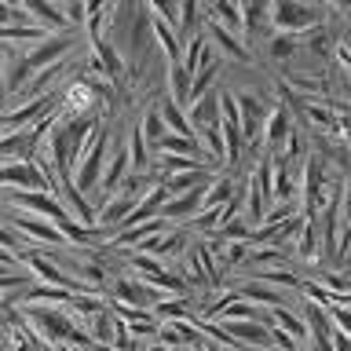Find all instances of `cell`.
<instances>
[{
	"mask_svg": "<svg viewBox=\"0 0 351 351\" xmlns=\"http://www.w3.org/2000/svg\"><path fill=\"white\" fill-rule=\"evenodd\" d=\"M103 165H106V128L95 125V132L84 139L81 154H77L73 169H70V180L81 194H88L92 186L99 183V176H103Z\"/></svg>",
	"mask_w": 351,
	"mask_h": 351,
	"instance_id": "obj_1",
	"label": "cell"
},
{
	"mask_svg": "<svg viewBox=\"0 0 351 351\" xmlns=\"http://www.w3.org/2000/svg\"><path fill=\"white\" fill-rule=\"evenodd\" d=\"M59 103H62V95H59V92L33 95V99H26L22 106L8 110V114H0V128H8V132H15V128H29V125H37V121L51 117Z\"/></svg>",
	"mask_w": 351,
	"mask_h": 351,
	"instance_id": "obj_2",
	"label": "cell"
},
{
	"mask_svg": "<svg viewBox=\"0 0 351 351\" xmlns=\"http://www.w3.org/2000/svg\"><path fill=\"white\" fill-rule=\"evenodd\" d=\"M267 15L278 33H304V29L318 26V11L307 8L304 0H271Z\"/></svg>",
	"mask_w": 351,
	"mask_h": 351,
	"instance_id": "obj_3",
	"label": "cell"
},
{
	"mask_svg": "<svg viewBox=\"0 0 351 351\" xmlns=\"http://www.w3.org/2000/svg\"><path fill=\"white\" fill-rule=\"evenodd\" d=\"M15 260H22L26 267L37 274V278H44V285H59V289H70V293H88V285L81 278H73V274H66L62 267H51L48 256H44L40 249H19L15 252Z\"/></svg>",
	"mask_w": 351,
	"mask_h": 351,
	"instance_id": "obj_4",
	"label": "cell"
},
{
	"mask_svg": "<svg viewBox=\"0 0 351 351\" xmlns=\"http://www.w3.org/2000/svg\"><path fill=\"white\" fill-rule=\"evenodd\" d=\"M77 44H81V37H77V33H59V37H44V40H37V44H33V48L26 51V62H29V70L37 73V70H44V66H51V62L66 59V55H73Z\"/></svg>",
	"mask_w": 351,
	"mask_h": 351,
	"instance_id": "obj_5",
	"label": "cell"
},
{
	"mask_svg": "<svg viewBox=\"0 0 351 351\" xmlns=\"http://www.w3.org/2000/svg\"><path fill=\"white\" fill-rule=\"evenodd\" d=\"M11 205H22L29 208V216H40V219H51L55 227L62 223V219H73L70 213L62 208V202L55 197L51 191H15L11 194Z\"/></svg>",
	"mask_w": 351,
	"mask_h": 351,
	"instance_id": "obj_6",
	"label": "cell"
},
{
	"mask_svg": "<svg viewBox=\"0 0 351 351\" xmlns=\"http://www.w3.org/2000/svg\"><path fill=\"white\" fill-rule=\"evenodd\" d=\"M0 186L11 191H48V176L37 161H4L0 165Z\"/></svg>",
	"mask_w": 351,
	"mask_h": 351,
	"instance_id": "obj_7",
	"label": "cell"
},
{
	"mask_svg": "<svg viewBox=\"0 0 351 351\" xmlns=\"http://www.w3.org/2000/svg\"><path fill=\"white\" fill-rule=\"evenodd\" d=\"M132 271H136V278H139V282L154 285V289H176V293H183V289H186V282L180 278V274L165 271V263H161L158 256H147V252H139V256L132 260Z\"/></svg>",
	"mask_w": 351,
	"mask_h": 351,
	"instance_id": "obj_8",
	"label": "cell"
},
{
	"mask_svg": "<svg viewBox=\"0 0 351 351\" xmlns=\"http://www.w3.org/2000/svg\"><path fill=\"white\" fill-rule=\"evenodd\" d=\"M322 202H326V165H322V158H307L304 161V191H300L304 216H318V205Z\"/></svg>",
	"mask_w": 351,
	"mask_h": 351,
	"instance_id": "obj_9",
	"label": "cell"
},
{
	"mask_svg": "<svg viewBox=\"0 0 351 351\" xmlns=\"http://www.w3.org/2000/svg\"><path fill=\"white\" fill-rule=\"evenodd\" d=\"M158 344L169 351H183V348H202V329L191 318H176V322H161L158 326Z\"/></svg>",
	"mask_w": 351,
	"mask_h": 351,
	"instance_id": "obj_10",
	"label": "cell"
},
{
	"mask_svg": "<svg viewBox=\"0 0 351 351\" xmlns=\"http://www.w3.org/2000/svg\"><path fill=\"white\" fill-rule=\"evenodd\" d=\"M263 143H267V150L271 154H282L285 147V139H289V132H293V114H289V106L278 103V106H271L267 110V117H263Z\"/></svg>",
	"mask_w": 351,
	"mask_h": 351,
	"instance_id": "obj_11",
	"label": "cell"
},
{
	"mask_svg": "<svg viewBox=\"0 0 351 351\" xmlns=\"http://www.w3.org/2000/svg\"><path fill=\"white\" fill-rule=\"evenodd\" d=\"M161 300V293L154 289L147 282H132V278H117L114 282V304H128V307H143V311H150L154 304Z\"/></svg>",
	"mask_w": 351,
	"mask_h": 351,
	"instance_id": "obj_12",
	"label": "cell"
},
{
	"mask_svg": "<svg viewBox=\"0 0 351 351\" xmlns=\"http://www.w3.org/2000/svg\"><path fill=\"white\" fill-rule=\"evenodd\" d=\"M11 227L22 230V234L33 238V241H44V245H55V249H62V245H66L62 230L55 227L51 219H40V216H22V213H15V216H11Z\"/></svg>",
	"mask_w": 351,
	"mask_h": 351,
	"instance_id": "obj_13",
	"label": "cell"
},
{
	"mask_svg": "<svg viewBox=\"0 0 351 351\" xmlns=\"http://www.w3.org/2000/svg\"><path fill=\"white\" fill-rule=\"evenodd\" d=\"M202 194H205V186L197 183V186H191V191H183V194H172L169 202H165V208H161V216L165 219H191V216H197L202 213Z\"/></svg>",
	"mask_w": 351,
	"mask_h": 351,
	"instance_id": "obj_14",
	"label": "cell"
},
{
	"mask_svg": "<svg viewBox=\"0 0 351 351\" xmlns=\"http://www.w3.org/2000/svg\"><path fill=\"white\" fill-rule=\"evenodd\" d=\"M132 205H136V197H132V183H125V186H117V194H110V202L99 208V216H95V219H99L103 227L117 230V227H121V219L132 213Z\"/></svg>",
	"mask_w": 351,
	"mask_h": 351,
	"instance_id": "obj_15",
	"label": "cell"
},
{
	"mask_svg": "<svg viewBox=\"0 0 351 351\" xmlns=\"http://www.w3.org/2000/svg\"><path fill=\"white\" fill-rule=\"evenodd\" d=\"M234 103H238V121H241V136H245V139H256V132L263 128V117H267V110H263V103H260L256 95H249V92L234 95Z\"/></svg>",
	"mask_w": 351,
	"mask_h": 351,
	"instance_id": "obj_16",
	"label": "cell"
},
{
	"mask_svg": "<svg viewBox=\"0 0 351 351\" xmlns=\"http://www.w3.org/2000/svg\"><path fill=\"white\" fill-rule=\"evenodd\" d=\"M132 172V161H128V150L117 147V154H106V165H103V176H99V186H103V194H114L121 183L128 180Z\"/></svg>",
	"mask_w": 351,
	"mask_h": 351,
	"instance_id": "obj_17",
	"label": "cell"
},
{
	"mask_svg": "<svg viewBox=\"0 0 351 351\" xmlns=\"http://www.w3.org/2000/svg\"><path fill=\"white\" fill-rule=\"evenodd\" d=\"M186 121H191L194 132H202V128H208V125H219V92H213V88H208L202 99H194Z\"/></svg>",
	"mask_w": 351,
	"mask_h": 351,
	"instance_id": "obj_18",
	"label": "cell"
},
{
	"mask_svg": "<svg viewBox=\"0 0 351 351\" xmlns=\"http://www.w3.org/2000/svg\"><path fill=\"white\" fill-rule=\"evenodd\" d=\"M19 8L26 11L29 19H37L44 29H48V26H55V29H70V22L62 19V8L51 4V0H19Z\"/></svg>",
	"mask_w": 351,
	"mask_h": 351,
	"instance_id": "obj_19",
	"label": "cell"
},
{
	"mask_svg": "<svg viewBox=\"0 0 351 351\" xmlns=\"http://www.w3.org/2000/svg\"><path fill=\"white\" fill-rule=\"evenodd\" d=\"M29 77H33V70H29L26 55H8L4 73H0V95H15L19 88L29 81Z\"/></svg>",
	"mask_w": 351,
	"mask_h": 351,
	"instance_id": "obj_20",
	"label": "cell"
},
{
	"mask_svg": "<svg viewBox=\"0 0 351 351\" xmlns=\"http://www.w3.org/2000/svg\"><path fill=\"white\" fill-rule=\"evenodd\" d=\"M238 296L241 300H249V304H256V307H282L285 304V293H278L274 285H267V282H245L238 289Z\"/></svg>",
	"mask_w": 351,
	"mask_h": 351,
	"instance_id": "obj_21",
	"label": "cell"
},
{
	"mask_svg": "<svg viewBox=\"0 0 351 351\" xmlns=\"http://www.w3.org/2000/svg\"><path fill=\"white\" fill-rule=\"evenodd\" d=\"M88 55L95 59V66L103 70L106 77H121V55H117V44L103 40H88Z\"/></svg>",
	"mask_w": 351,
	"mask_h": 351,
	"instance_id": "obj_22",
	"label": "cell"
},
{
	"mask_svg": "<svg viewBox=\"0 0 351 351\" xmlns=\"http://www.w3.org/2000/svg\"><path fill=\"white\" fill-rule=\"evenodd\" d=\"M158 154H183V158H202V143L194 136H180V132H165V136L154 143Z\"/></svg>",
	"mask_w": 351,
	"mask_h": 351,
	"instance_id": "obj_23",
	"label": "cell"
},
{
	"mask_svg": "<svg viewBox=\"0 0 351 351\" xmlns=\"http://www.w3.org/2000/svg\"><path fill=\"white\" fill-rule=\"evenodd\" d=\"M186 249V234L183 230H169V234H154L150 241H143V252L147 256H172V252H183Z\"/></svg>",
	"mask_w": 351,
	"mask_h": 351,
	"instance_id": "obj_24",
	"label": "cell"
},
{
	"mask_svg": "<svg viewBox=\"0 0 351 351\" xmlns=\"http://www.w3.org/2000/svg\"><path fill=\"white\" fill-rule=\"evenodd\" d=\"M271 208V202L263 197V191H260V183L256 180H249V186H245V208H241V216L249 219V227H260L263 223V213Z\"/></svg>",
	"mask_w": 351,
	"mask_h": 351,
	"instance_id": "obj_25",
	"label": "cell"
},
{
	"mask_svg": "<svg viewBox=\"0 0 351 351\" xmlns=\"http://www.w3.org/2000/svg\"><path fill=\"white\" fill-rule=\"evenodd\" d=\"M296 110L311 121L315 128H322V132H337V114H333V103H296Z\"/></svg>",
	"mask_w": 351,
	"mask_h": 351,
	"instance_id": "obj_26",
	"label": "cell"
},
{
	"mask_svg": "<svg viewBox=\"0 0 351 351\" xmlns=\"http://www.w3.org/2000/svg\"><path fill=\"white\" fill-rule=\"evenodd\" d=\"M158 114H161V121H165V128H169V132H180V136H194L191 121H186L183 106L176 103V99H161V103H158Z\"/></svg>",
	"mask_w": 351,
	"mask_h": 351,
	"instance_id": "obj_27",
	"label": "cell"
},
{
	"mask_svg": "<svg viewBox=\"0 0 351 351\" xmlns=\"http://www.w3.org/2000/svg\"><path fill=\"white\" fill-rule=\"evenodd\" d=\"M213 40L219 44V51H227V55H230V59H238V62H252L249 48H245V44H241L230 29L219 26V22H213Z\"/></svg>",
	"mask_w": 351,
	"mask_h": 351,
	"instance_id": "obj_28",
	"label": "cell"
},
{
	"mask_svg": "<svg viewBox=\"0 0 351 351\" xmlns=\"http://www.w3.org/2000/svg\"><path fill=\"white\" fill-rule=\"evenodd\" d=\"M191 70H186L183 62H169V99H176V103H186V95H191Z\"/></svg>",
	"mask_w": 351,
	"mask_h": 351,
	"instance_id": "obj_29",
	"label": "cell"
},
{
	"mask_svg": "<svg viewBox=\"0 0 351 351\" xmlns=\"http://www.w3.org/2000/svg\"><path fill=\"white\" fill-rule=\"evenodd\" d=\"M213 22L223 29H245L241 26V0H213Z\"/></svg>",
	"mask_w": 351,
	"mask_h": 351,
	"instance_id": "obj_30",
	"label": "cell"
},
{
	"mask_svg": "<svg viewBox=\"0 0 351 351\" xmlns=\"http://www.w3.org/2000/svg\"><path fill=\"white\" fill-rule=\"evenodd\" d=\"M296 252H300L304 260H311L318 252V219L315 216H304L300 230H296Z\"/></svg>",
	"mask_w": 351,
	"mask_h": 351,
	"instance_id": "obj_31",
	"label": "cell"
},
{
	"mask_svg": "<svg viewBox=\"0 0 351 351\" xmlns=\"http://www.w3.org/2000/svg\"><path fill=\"white\" fill-rule=\"evenodd\" d=\"M227 197H234V183L227 180V176H219V180L213 186H205V194H202V208H219L227 202Z\"/></svg>",
	"mask_w": 351,
	"mask_h": 351,
	"instance_id": "obj_32",
	"label": "cell"
},
{
	"mask_svg": "<svg viewBox=\"0 0 351 351\" xmlns=\"http://www.w3.org/2000/svg\"><path fill=\"white\" fill-rule=\"evenodd\" d=\"M154 318H161V322H176V318H191V307H186L183 296H176V300H158L150 307Z\"/></svg>",
	"mask_w": 351,
	"mask_h": 351,
	"instance_id": "obj_33",
	"label": "cell"
},
{
	"mask_svg": "<svg viewBox=\"0 0 351 351\" xmlns=\"http://www.w3.org/2000/svg\"><path fill=\"white\" fill-rule=\"evenodd\" d=\"M202 169V158H183V154H161V176H176V172H191ZM158 176V180H161Z\"/></svg>",
	"mask_w": 351,
	"mask_h": 351,
	"instance_id": "obj_34",
	"label": "cell"
},
{
	"mask_svg": "<svg viewBox=\"0 0 351 351\" xmlns=\"http://www.w3.org/2000/svg\"><path fill=\"white\" fill-rule=\"evenodd\" d=\"M202 176H205V169H191V172L161 176V180H165V186H169V194H183V191H191V186L202 183Z\"/></svg>",
	"mask_w": 351,
	"mask_h": 351,
	"instance_id": "obj_35",
	"label": "cell"
},
{
	"mask_svg": "<svg viewBox=\"0 0 351 351\" xmlns=\"http://www.w3.org/2000/svg\"><path fill=\"white\" fill-rule=\"evenodd\" d=\"M293 51H296V37H293V33H274V37L267 40V55L274 62L293 59Z\"/></svg>",
	"mask_w": 351,
	"mask_h": 351,
	"instance_id": "obj_36",
	"label": "cell"
},
{
	"mask_svg": "<svg viewBox=\"0 0 351 351\" xmlns=\"http://www.w3.org/2000/svg\"><path fill=\"white\" fill-rule=\"evenodd\" d=\"M147 11H150L154 19L169 22L172 29L180 26V0H147Z\"/></svg>",
	"mask_w": 351,
	"mask_h": 351,
	"instance_id": "obj_37",
	"label": "cell"
},
{
	"mask_svg": "<svg viewBox=\"0 0 351 351\" xmlns=\"http://www.w3.org/2000/svg\"><path fill=\"white\" fill-rule=\"evenodd\" d=\"M128 161H132V172H143L147 169V139H143L139 128H132V139H128Z\"/></svg>",
	"mask_w": 351,
	"mask_h": 351,
	"instance_id": "obj_38",
	"label": "cell"
},
{
	"mask_svg": "<svg viewBox=\"0 0 351 351\" xmlns=\"http://www.w3.org/2000/svg\"><path fill=\"white\" fill-rule=\"evenodd\" d=\"M139 132H143V139H147L150 147H154V143H158V139H161L169 128H165V121H161V114H158V110H150V114L139 121Z\"/></svg>",
	"mask_w": 351,
	"mask_h": 351,
	"instance_id": "obj_39",
	"label": "cell"
},
{
	"mask_svg": "<svg viewBox=\"0 0 351 351\" xmlns=\"http://www.w3.org/2000/svg\"><path fill=\"white\" fill-rule=\"evenodd\" d=\"M260 282H267V285H274V289H300V282L304 278H296V274L293 271H263L260 274Z\"/></svg>",
	"mask_w": 351,
	"mask_h": 351,
	"instance_id": "obj_40",
	"label": "cell"
},
{
	"mask_svg": "<svg viewBox=\"0 0 351 351\" xmlns=\"http://www.w3.org/2000/svg\"><path fill=\"white\" fill-rule=\"evenodd\" d=\"M326 315H329V326H333L337 333L351 337V307H344V304H329Z\"/></svg>",
	"mask_w": 351,
	"mask_h": 351,
	"instance_id": "obj_41",
	"label": "cell"
},
{
	"mask_svg": "<svg viewBox=\"0 0 351 351\" xmlns=\"http://www.w3.org/2000/svg\"><path fill=\"white\" fill-rule=\"evenodd\" d=\"M62 19L70 22V29L84 26V19H88V11H84V0H62Z\"/></svg>",
	"mask_w": 351,
	"mask_h": 351,
	"instance_id": "obj_42",
	"label": "cell"
},
{
	"mask_svg": "<svg viewBox=\"0 0 351 351\" xmlns=\"http://www.w3.org/2000/svg\"><path fill=\"white\" fill-rule=\"evenodd\" d=\"M333 103V114H337V132L351 143V106L348 103H337V99H329Z\"/></svg>",
	"mask_w": 351,
	"mask_h": 351,
	"instance_id": "obj_43",
	"label": "cell"
},
{
	"mask_svg": "<svg viewBox=\"0 0 351 351\" xmlns=\"http://www.w3.org/2000/svg\"><path fill=\"white\" fill-rule=\"evenodd\" d=\"M202 136V143H208V154H216V158H223V136H219V125H208V128H202L197 132Z\"/></svg>",
	"mask_w": 351,
	"mask_h": 351,
	"instance_id": "obj_44",
	"label": "cell"
},
{
	"mask_svg": "<svg viewBox=\"0 0 351 351\" xmlns=\"http://www.w3.org/2000/svg\"><path fill=\"white\" fill-rule=\"evenodd\" d=\"M274 208H267L263 213V223H282V219H289V216H296V208H293V202H271ZM260 223V227H263Z\"/></svg>",
	"mask_w": 351,
	"mask_h": 351,
	"instance_id": "obj_45",
	"label": "cell"
},
{
	"mask_svg": "<svg viewBox=\"0 0 351 351\" xmlns=\"http://www.w3.org/2000/svg\"><path fill=\"white\" fill-rule=\"evenodd\" d=\"M22 22H29V15L19 4H0V26H22Z\"/></svg>",
	"mask_w": 351,
	"mask_h": 351,
	"instance_id": "obj_46",
	"label": "cell"
},
{
	"mask_svg": "<svg viewBox=\"0 0 351 351\" xmlns=\"http://www.w3.org/2000/svg\"><path fill=\"white\" fill-rule=\"evenodd\" d=\"M307 48H311V55H326L329 48H333V40H329V33L322 26H311V40H307Z\"/></svg>",
	"mask_w": 351,
	"mask_h": 351,
	"instance_id": "obj_47",
	"label": "cell"
},
{
	"mask_svg": "<svg viewBox=\"0 0 351 351\" xmlns=\"http://www.w3.org/2000/svg\"><path fill=\"white\" fill-rule=\"evenodd\" d=\"M271 344L278 348V351H296V337H289L285 329H278V326H271Z\"/></svg>",
	"mask_w": 351,
	"mask_h": 351,
	"instance_id": "obj_48",
	"label": "cell"
},
{
	"mask_svg": "<svg viewBox=\"0 0 351 351\" xmlns=\"http://www.w3.org/2000/svg\"><path fill=\"white\" fill-rule=\"evenodd\" d=\"M245 260H249V263H282L285 256H282L278 249H256V252H249Z\"/></svg>",
	"mask_w": 351,
	"mask_h": 351,
	"instance_id": "obj_49",
	"label": "cell"
},
{
	"mask_svg": "<svg viewBox=\"0 0 351 351\" xmlns=\"http://www.w3.org/2000/svg\"><path fill=\"white\" fill-rule=\"evenodd\" d=\"M0 249H8V252H19V249H22V238H19V234H11L8 227H0Z\"/></svg>",
	"mask_w": 351,
	"mask_h": 351,
	"instance_id": "obj_50",
	"label": "cell"
},
{
	"mask_svg": "<svg viewBox=\"0 0 351 351\" xmlns=\"http://www.w3.org/2000/svg\"><path fill=\"white\" fill-rule=\"evenodd\" d=\"M333 55H337V62H340V66H344V70L351 73V44H348V40H340L337 48H333Z\"/></svg>",
	"mask_w": 351,
	"mask_h": 351,
	"instance_id": "obj_51",
	"label": "cell"
},
{
	"mask_svg": "<svg viewBox=\"0 0 351 351\" xmlns=\"http://www.w3.org/2000/svg\"><path fill=\"white\" fill-rule=\"evenodd\" d=\"M307 340H311V351H333V337H307Z\"/></svg>",
	"mask_w": 351,
	"mask_h": 351,
	"instance_id": "obj_52",
	"label": "cell"
},
{
	"mask_svg": "<svg viewBox=\"0 0 351 351\" xmlns=\"http://www.w3.org/2000/svg\"><path fill=\"white\" fill-rule=\"evenodd\" d=\"M329 337H333V351H351V337L337 333V329H333V333H329Z\"/></svg>",
	"mask_w": 351,
	"mask_h": 351,
	"instance_id": "obj_53",
	"label": "cell"
},
{
	"mask_svg": "<svg viewBox=\"0 0 351 351\" xmlns=\"http://www.w3.org/2000/svg\"><path fill=\"white\" fill-rule=\"evenodd\" d=\"M333 8H340V11H351V0H329Z\"/></svg>",
	"mask_w": 351,
	"mask_h": 351,
	"instance_id": "obj_54",
	"label": "cell"
},
{
	"mask_svg": "<svg viewBox=\"0 0 351 351\" xmlns=\"http://www.w3.org/2000/svg\"><path fill=\"white\" fill-rule=\"evenodd\" d=\"M4 62H8V51H4V44H0V73H4Z\"/></svg>",
	"mask_w": 351,
	"mask_h": 351,
	"instance_id": "obj_55",
	"label": "cell"
},
{
	"mask_svg": "<svg viewBox=\"0 0 351 351\" xmlns=\"http://www.w3.org/2000/svg\"><path fill=\"white\" fill-rule=\"evenodd\" d=\"M147 351H169V348H165V344H154V348H147Z\"/></svg>",
	"mask_w": 351,
	"mask_h": 351,
	"instance_id": "obj_56",
	"label": "cell"
},
{
	"mask_svg": "<svg viewBox=\"0 0 351 351\" xmlns=\"http://www.w3.org/2000/svg\"><path fill=\"white\" fill-rule=\"evenodd\" d=\"M0 311H8V304H4V296H0Z\"/></svg>",
	"mask_w": 351,
	"mask_h": 351,
	"instance_id": "obj_57",
	"label": "cell"
},
{
	"mask_svg": "<svg viewBox=\"0 0 351 351\" xmlns=\"http://www.w3.org/2000/svg\"><path fill=\"white\" fill-rule=\"evenodd\" d=\"M249 351H252V348H249ZM267 351H274V348H267Z\"/></svg>",
	"mask_w": 351,
	"mask_h": 351,
	"instance_id": "obj_58",
	"label": "cell"
},
{
	"mask_svg": "<svg viewBox=\"0 0 351 351\" xmlns=\"http://www.w3.org/2000/svg\"><path fill=\"white\" fill-rule=\"evenodd\" d=\"M348 106H351V103H348Z\"/></svg>",
	"mask_w": 351,
	"mask_h": 351,
	"instance_id": "obj_59",
	"label": "cell"
}]
</instances>
